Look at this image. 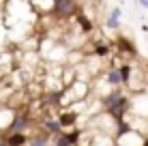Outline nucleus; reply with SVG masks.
<instances>
[{"label":"nucleus","instance_id":"obj_1","mask_svg":"<svg viewBox=\"0 0 148 146\" xmlns=\"http://www.w3.org/2000/svg\"><path fill=\"white\" fill-rule=\"evenodd\" d=\"M54 13L60 15L62 19L79 15V4L75 0H54Z\"/></svg>","mask_w":148,"mask_h":146},{"label":"nucleus","instance_id":"obj_2","mask_svg":"<svg viewBox=\"0 0 148 146\" xmlns=\"http://www.w3.org/2000/svg\"><path fill=\"white\" fill-rule=\"evenodd\" d=\"M32 125V120H30L28 114H19V116L13 118V123L9 125L7 133H26V129Z\"/></svg>","mask_w":148,"mask_h":146},{"label":"nucleus","instance_id":"obj_3","mask_svg":"<svg viewBox=\"0 0 148 146\" xmlns=\"http://www.w3.org/2000/svg\"><path fill=\"white\" fill-rule=\"evenodd\" d=\"M116 52H120V54H125V56H131V58H135L137 56V47L133 43L129 41L127 37H118V41H116Z\"/></svg>","mask_w":148,"mask_h":146},{"label":"nucleus","instance_id":"obj_4","mask_svg":"<svg viewBox=\"0 0 148 146\" xmlns=\"http://www.w3.org/2000/svg\"><path fill=\"white\" fill-rule=\"evenodd\" d=\"M41 129H43L45 133H49V135H58V133L64 131L58 118H41Z\"/></svg>","mask_w":148,"mask_h":146},{"label":"nucleus","instance_id":"obj_5","mask_svg":"<svg viewBox=\"0 0 148 146\" xmlns=\"http://www.w3.org/2000/svg\"><path fill=\"white\" fill-rule=\"evenodd\" d=\"M52 138L54 135H49V133H34V135H30V142H28V146H49L52 144Z\"/></svg>","mask_w":148,"mask_h":146},{"label":"nucleus","instance_id":"obj_6","mask_svg":"<svg viewBox=\"0 0 148 146\" xmlns=\"http://www.w3.org/2000/svg\"><path fill=\"white\" fill-rule=\"evenodd\" d=\"M105 80H108V84H110V86L120 88V84H122L120 69H118V67H110V69H108V73H105Z\"/></svg>","mask_w":148,"mask_h":146},{"label":"nucleus","instance_id":"obj_7","mask_svg":"<svg viewBox=\"0 0 148 146\" xmlns=\"http://www.w3.org/2000/svg\"><path fill=\"white\" fill-rule=\"evenodd\" d=\"M30 138L26 133H7V146H28Z\"/></svg>","mask_w":148,"mask_h":146},{"label":"nucleus","instance_id":"obj_8","mask_svg":"<svg viewBox=\"0 0 148 146\" xmlns=\"http://www.w3.org/2000/svg\"><path fill=\"white\" fill-rule=\"evenodd\" d=\"M58 120H60V125H62V129H69V127H73L75 120H77V112H73V110L60 112L58 114Z\"/></svg>","mask_w":148,"mask_h":146},{"label":"nucleus","instance_id":"obj_9","mask_svg":"<svg viewBox=\"0 0 148 146\" xmlns=\"http://www.w3.org/2000/svg\"><path fill=\"white\" fill-rule=\"evenodd\" d=\"M120 7H114L112 9V13H110V17H108V28H112V30H118L120 28Z\"/></svg>","mask_w":148,"mask_h":146},{"label":"nucleus","instance_id":"obj_10","mask_svg":"<svg viewBox=\"0 0 148 146\" xmlns=\"http://www.w3.org/2000/svg\"><path fill=\"white\" fill-rule=\"evenodd\" d=\"M75 22H77V26L82 28V32H92V28H95V24L88 19V15H84V13H79V15H75Z\"/></svg>","mask_w":148,"mask_h":146},{"label":"nucleus","instance_id":"obj_11","mask_svg":"<svg viewBox=\"0 0 148 146\" xmlns=\"http://www.w3.org/2000/svg\"><path fill=\"white\" fill-rule=\"evenodd\" d=\"M110 52H112V47H110L108 43H103V41H97L95 47H92V54H95L97 58H108Z\"/></svg>","mask_w":148,"mask_h":146},{"label":"nucleus","instance_id":"obj_12","mask_svg":"<svg viewBox=\"0 0 148 146\" xmlns=\"http://www.w3.org/2000/svg\"><path fill=\"white\" fill-rule=\"evenodd\" d=\"M54 146H73V144H71V140H69V133L62 131V133L54 135Z\"/></svg>","mask_w":148,"mask_h":146},{"label":"nucleus","instance_id":"obj_13","mask_svg":"<svg viewBox=\"0 0 148 146\" xmlns=\"http://www.w3.org/2000/svg\"><path fill=\"white\" fill-rule=\"evenodd\" d=\"M120 75H122V84H129L131 80V64H120Z\"/></svg>","mask_w":148,"mask_h":146},{"label":"nucleus","instance_id":"obj_14","mask_svg":"<svg viewBox=\"0 0 148 146\" xmlns=\"http://www.w3.org/2000/svg\"><path fill=\"white\" fill-rule=\"evenodd\" d=\"M0 146H7V133H0Z\"/></svg>","mask_w":148,"mask_h":146},{"label":"nucleus","instance_id":"obj_15","mask_svg":"<svg viewBox=\"0 0 148 146\" xmlns=\"http://www.w3.org/2000/svg\"><path fill=\"white\" fill-rule=\"evenodd\" d=\"M140 4H142V7H146V9H148V0H140Z\"/></svg>","mask_w":148,"mask_h":146},{"label":"nucleus","instance_id":"obj_16","mask_svg":"<svg viewBox=\"0 0 148 146\" xmlns=\"http://www.w3.org/2000/svg\"><path fill=\"white\" fill-rule=\"evenodd\" d=\"M140 146H148V138H144V140H142V144Z\"/></svg>","mask_w":148,"mask_h":146},{"label":"nucleus","instance_id":"obj_17","mask_svg":"<svg viewBox=\"0 0 148 146\" xmlns=\"http://www.w3.org/2000/svg\"><path fill=\"white\" fill-rule=\"evenodd\" d=\"M97 2H101V0H97Z\"/></svg>","mask_w":148,"mask_h":146},{"label":"nucleus","instance_id":"obj_18","mask_svg":"<svg viewBox=\"0 0 148 146\" xmlns=\"http://www.w3.org/2000/svg\"><path fill=\"white\" fill-rule=\"evenodd\" d=\"M9 2H11V0H9Z\"/></svg>","mask_w":148,"mask_h":146}]
</instances>
